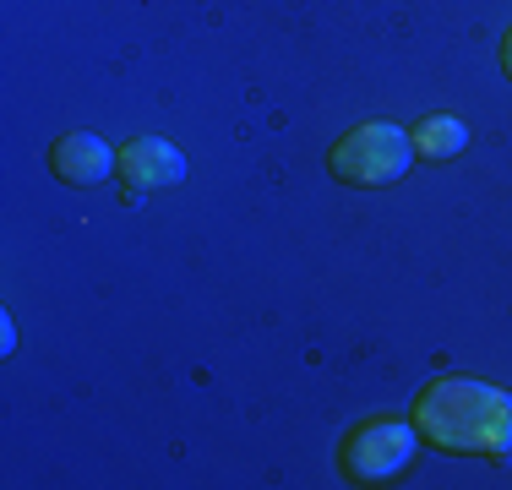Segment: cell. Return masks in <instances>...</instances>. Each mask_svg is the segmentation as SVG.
I'll use <instances>...</instances> for the list:
<instances>
[{
    "label": "cell",
    "instance_id": "6",
    "mask_svg": "<svg viewBox=\"0 0 512 490\" xmlns=\"http://www.w3.org/2000/svg\"><path fill=\"white\" fill-rule=\"evenodd\" d=\"M409 142L420 158H458L469 147V126L458 115H425L420 126H409Z\"/></svg>",
    "mask_w": 512,
    "mask_h": 490
},
{
    "label": "cell",
    "instance_id": "5",
    "mask_svg": "<svg viewBox=\"0 0 512 490\" xmlns=\"http://www.w3.org/2000/svg\"><path fill=\"white\" fill-rule=\"evenodd\" d=\"M50 169L66 186H99V180L115 175V147L93 131H66L55 147H50Z\"/></svg>",
    "mask_w": 512,
    "mask_h": 490
},
{
    "label": "cell",
    "instance_id": "4",
    "mask_svg": "<svg viewBox=\"0 0 512 490\" xmlns=\"http://www.w3.org/2000/svg\"><path fill=\"white\" fill-rule=\"evenodd\" d=\"M115 169L131 191H164L186 180V153L164 137H131V142H120Z\"/></svg>",
    "mask_w": 512,
    "mask_h": 490
},
{
    "label": "cell",
    "instance_id": "3",
    "mask_svg": "<svg viewBox=\"0 0 512 490\" xmlns=\"http://www.w3.org/2000/svg\"><path fill=\"white\" fill-rule=\"evenodd\" d=\"M420 447V431L414 420H360L355 431L338 447V469H344L349 485H387L393 474H404V463Z\"/></svg>",
    "mask_w": 512,
    "mask_h": 490
},
{
    "label": "cell",
    "instance_id": "2",
    "mask_svg": "<svg viewBox=\"0 0 512 490\" xmlns=\"http://www.w3.org/2000/svg\"><path fill=\"white\" fill-rule=\"evenodd\" d=\"M409 164H414V142H409L404 126H393V120H365V126L344 131V137L333 142V153H327L333 180L360 186V191L398 186V180L409 175Z\"/></svg>",
    "mask_w": 512,
    "mask_h": 490
},
{
    "label": "cell",
    "instance_id": "1",
    "mask_svg": "<svg viewBox=\"0 0 512 490\" xmlns=\"http://www.w3.org/2000/svg\"><path fill=\"white\" fill-rule=\"evenodd\" d=\"M414 431L442 452H474L502 463L512 458V392L474 376H436L414 398Z\"/></svg>",
    "mask_w": 512,
    "mask_h": 490
},
{
    "label": "cell",
    "instance_id": "7",
    "mask_svg": "<svg viewBox=\"0 0 512 490\" xmlns=\"http://www.w3.org/2000/svg\"><path fill=\"white\" fill-rule=\"evenodd\" d=\"M502 71L512 77V28H507V39H502Z\"/></svg>",
    "mask_w": 512,
    "mask_h": 490
}]
</instances>
